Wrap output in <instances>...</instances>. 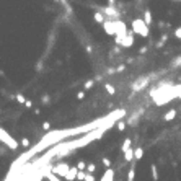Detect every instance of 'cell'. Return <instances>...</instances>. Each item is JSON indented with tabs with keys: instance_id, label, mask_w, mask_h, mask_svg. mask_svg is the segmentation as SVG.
Listing matches in <instances>:
<instances>
[{
	"instance_id": "cell-40",
	"label": "cell",
	"mask_w": 181,
	"mask_h": 181,
	"mask_svg": "<svg viewBox=\"0 0 181 181\" xmlns=\"http://www.w3.org/2000/svg\"><path fill=\"white\" fill-rule=\"evenodd\" d=\"M108 73H116V69H108Z\"/></svg>"
},
{
	"instance_id": "cell-28",
	"label": "cell",
	"mask_w": 181,
	"mask_h": 181,
	"mask_svg": "<svg viewBox=\"0 0 181 181\" xmlns=\"http://www.w3.org/2000/svg\"><path fill=\"white\" fill-rule=\"evenodd\" d=\"M175 36H176L179 41H181V26H178L176 30H175Z\"/></svg>"
},
{
	"instance_id": "cell-3",
	"label": "cell",
	"mask_w": 181,
	"mask_h": 181,
	"mask_svg": "<svg viewBox=\"0 0 181 181\" xmlns=\"http://www.w3.org/2000/svg\"><path fill=\"white\" fill-rule=\"evenodd\" d=\"M100 12H101V13H105L106 16H108V20H113V21H116V20L121 16V13L117 12V8L114 7V5H108V7H101V8H100Z\"/></svg>"
},
{
	"instance_id": "cell-12",
	"label": "cell",
	"mask_w": 181,
	"mask_h": 181,
	"mask_svg": "<svg viewBox=\"0 0 181 181\" xmlns=\"http://www.w3.org/2000/svg\"><path fill=\"white\" fill-rule=\"evenodd\" d=\"M140 114H142V111H137V113H134L132 117H129L127 119V124H131V126H134L135 121H137V117H140Z\"/></svg>"
},
{
	"instance_id": "cell-2",
	"label": "cell",
	"mask_w": 181,
	"mask_h": 181,
	"mask_svg": "<svg viewBox=\"0 0 181 181\" xmlns=\"http://www.w3.org/2000/svg\"><path fill=\"white\" fill-rule=\"evenodd\" d=\"M0 142H3L10 150H16V149L20 147V144L16 142V140L12 137V135H10L7 131H5V129H2V127H0Z\"/></svg>"
},
{
	"instance_id": "cell-15",
	"label": "cell",
	"mask_w": 181,
	"mask_h": 181,
	"mask_svg": "<svg viewBox=\"0 0 181 181\" xmlns=\"http://www.w3.org/2000/svg\"><path fill=\"white\" fill-rule=\"evenodd\" d=\"M134 157L137 158V160H140V158L144 157V149H142V147H137V149H134Z\"/></svg>"
},
{
	"instance_id": "cell-20",
	"label": "cell",
	"mask_w": 181,
	"mask_h": 181,
	"mask_svg": "<svg viewBox=\"0 0 181 181\" xmlns=\"http://www.w3.org/2000/svg\"><path fill=\"white\" fill-rule=\"evenodd\" d=\"M15 98H16V101H18L20 105H25V103H26V98H25V97H23V95H21V93H18V95H16Z\"/></svg>"
},
{
	"instance_id": "cell-11",
	"label": "cell",
	"mask_w": 181,
	"mask_h": 181,
	"mask_svg": "<svg viewBox=\"0 0 181 181\" xmlns=\"http://www.w3.org/2000/svg\"><path fill=\"white\" fill-rule=\"evenodd\" d=\"M132 158H135L134 157V149H129V150L124 152V160L126 162H132Z\"/></svg>"
},
{
	"instance_id": "cell-27",
	"label": "cell",
	"mask_w": 181,
	"mask_h": 181,
	"mask_svg": "<svg viewBox=\"0 0 181 181\" xmlns=\"http://www.w3.org/2000/svg\"><path fill=\"white\" fill-rule=\"evenodd\" d=\"M85 181H95L93 173H88V171H87V175H85Z\"/></svg>"
},
{
	"instance_id": "cell-21",
	"label": "cell",
	"mask_w": 181,
	"mask_h": 181,
	"mask_svg": "<svg viewBox=\"0 0 181 181\" xmlns=\"http://www.w3.org/2000/svg\"><path fill=\"white\" fill-rule=\"evenodd\" d=\"M77 168H78V170H82V171H87V163H85L83 160H80V162L77 163Z\"/></svg>"
},
{
	"instance_id": "cell-7",
	"label": "cell",
	"mask_w": 181,
	"mask_h": 181,
	"mask_svg": "<svg viewBox=\"0 0 181 181\" xmlns=\"http://www.w3.org/2000/svg\"><path fill=\"white\" fill-rule=\"evenodd\" d=\"M132 44H134V31L127 33V35L124 36V39H122V46L124 47H131Z\"/></svg>"
},
{
	"instance_id": "cell-8",
	"label": "cell",
	"mask_w": 181,
	"mask_h": 181,
	"mask_svg": "<svg viewBox=\"0 0 181 181\" xmlns=\"http://www.w3.org/2000/svg\"><path fill=\"white\" fill-rule=\"evenodd\" d=\"M77 175H78V168L77 167H70L69 173L65 175V179L67 181H73V179H77Z\"/></svg>"
},
{
	"instance_id": "cell-26",
	"label": "cell",
	"mask_w": 181,
	"mask_h": 181,
	"mask_svg": "<svg viewBox=\"0 0 181 181\" xmlns=\"http://www.w3.org/2000/svg\"><path fill=\"white\" fill-rule=\"evenodd\" d=\"M97 80H88V82H85V90H90V88H93V85Z\"/></svg>"
},
{
	"instance_id": "cell-35",
	"label": "cell",
	"mask_w": 181,
	"mask_h": 181,
	"mask_svg": "<svg viewBox=\"0 0 181 181\" xmlns=\"http://www.w3.org/2000/svg\"><path fill=\"white\" fill-rule=\"evenodd\" d=\"M25 106H26V108H31V106H33V101H30V100H26V103H25Z\"/></svg>"
},
{
	"instance_id": "cell-23",
	"label": "cell",
	"mask_w": 181,
	"mask_h": 181,
	"mask_svg": "<svg viewBox=\"0 0 181 181\" xmlns=\"http://www.w3.org/2000/svg\"><path fill=\"white\" fill-rule=\"evenodd\" d=\"M152 176H154V179H155V181L158 179V170H157V167H155V165H152Z\"/></svg>"
},
{
	"instance_id": "cell-1",
	"label": "cell",
	"mask_w": 181,
	"mask_h": 181,
	"mask_svg": "<svg viewBox=\"0 0 181 181\" xmlns=\"http://www.w3.org/2000/svg\"><path fill=\"white\" fill-rule=\"evenodd\" d=\"M132 31L135 33V35L142 36V38L149 36V26H147V23H145L142 18H135L132 21Z\"/></svg>"
},
{
	"instance_id": "cell-33",
	"label": "cell",
	"mask_w": 181,
	"mask_h": 181,
	"mask_svg": "<svg viewBox=\"0 0 181 181\" xmlns=\"http://www.w3.org/2000/svg\"><path fill=\"white\" fill-rule=\"evenodd\" d=\"M49 103V97H47V95H44V97H43V105H47Z\"/></svg>"
},
{
	"instance_id": "cell-16",
	"label": "cell",
	"mask_w": 181,
	"mask_h": 181,
	"mask_svg": "<svg viewBox=\"0 0 181 181\" xmlns=\"http://www.w3.org/2000/svg\"><path fill=\"white\" fill-rule=\"evenodd\" d=\"M131 144H132L131 139H126V140H124V144H122V152H126V150L131 149Z\"/></svg>"
},
{
	"instance_id": "cell-18",
	"label": "cell",
	"mask_w": 181,
	"mask_h": 181,
	"mask_svg": "<svg viewBox=\"0 0 181 181\" xmlns=\"http://www.w3.org/2000/svg\"><path fill=\"white\" fill-rule=\"evenodd\" d=\"M105 88H106V92H108L109 95H114V93H116V88L113 87V85H109V83H106V85H105Z\"/></svg>"
},
{
	"instance_id": "cell-38",
	"label": "cell",
	"mask_w": 181,
	"mask_h": 181,
	"mask_svg": "<svg viewBox=\"0 0 181 181\" xmlns=\"http://www.w3.org/2000/svg\"><path fill=\"white\" fill-rule=\"evenodd\" d=\"M140 54H145L147 52V46H144V47H140V51H139Z\"/></svg>"
},
{
	"instance_id": "cell-5",
	"label": "cell",
	"mask_w": 181,
	"mask_h": 181,
	"mask_svg": "<svg viewBox=\"0 0 181 181\" xmlns=\"http://www.w3.org/2000/svg\"><path fill=\"white\" fill-rule=\"evenodd\" d=\"M149 82H150V77L147 75V77H139L137 80H135L134 83H132V92H140V90H144L147 85H149Z\"/></svg>"
},
{
	"instance_id": "cell-6",
	"label": "cell",
	"mask_w": 181,
	"mask_h": 181,
	"mask_svg": "<svg viewBox=\"0 0 181 181\" xmlns=\"http://www.w3.org/2000/svg\"><path fill=\"white\" fill-rule=\"evenodd\" d=\"M103 28H105L106 35H109V36H116V25H114V21L106 20L105 23H103Z\"/></svg>"
},
{
	"instance_id": "cell-36",
	"label": "cell",
	"mask_w": 181,
	"mask_h": 181,
	"mask_svg": "<svg viewBox=\"0 0 181 181\" xmlns=\"http://www.w3.org/2000/svg\"><path fill=\"white\" fill-rule=\"evenodd\" d=\"M124 69H126V65H119V67H117V69H116V72H122Z\"/></svg>"
},
{
	"instance_id": "cell-22",
	"label": "cell",
	"mask_w": 181,
	"mask_h": 181,
	"mask_svg": "<svg viewBox=\"0 0 181 181\" xmlns=\"http://www.w3.org/2000/svg\"><path fill=\"white\" fill-rule=\"evenodd\" d=\"M85 175H87V171H82V170H78L77 179H78V181H85Z\"/></svg>"
},
{
	"instance_id": "cell-31",
	"label": "cell",
	"mask_w": 181,
	"mask_h": 181,
	"mask_svg": "<svg viewBox=\"0 0 181 181\" xmlns=\"http://www.w3.org/2000/svg\"><path fill=\"white\" fill-rule=\"evenodd\" d=\"M176 98H181V85L176 87Z\"/></svg>"
},
{
	"instance_id": "cell-9",
	"label": "cell",
	"mask_w": 181,
	"mask_h": 181,
	"mask_svg": "<svg viewBox=\"0 0 181 181\" xmlns=\"http://www.w3.org/2000/svg\"><path fill=\"white\" fill-rule=\"evenodd\" d=\"M100 181H114V170H113V168H108V170L105 171V175L101 176Z\"/></svg>"
},
{
	"instance_id": "cell-10",
	"label": "cell",
	"mask_w": 181,
	"mask_h": 181,
	"mask_svg": "<svg viewBox=\"0 0 181 181\" xmlns=\"http://www.w3.org/2000/svg\"><path fill=\"white\" fill-rule=\"evenodd\" d=\"M93 18H95V21H97V23H101V25H103L105 23V15L103 13H101L100 12V10H98V12H95V15H93Z\"/></svg>"
},
{
	"instance_id": "cell-29",
	"label": "cell",
	"mask_w": 181,
	"mask_h": 181,
	"mask_svg": "<svg viewBox=\"0 0 181 181\" xmlns=\"http://www.w3.org/2000/svg\"><path fill=\"white\" fill-rule=\"evenodd\" d=\"M173 65H175V67H181V56L173 60Z\"/></svg>"
},
{
	"instance_id": "cell-39",
	"label": "cell",
	"mask_w": 181,
	"mask_h": 181,
	"mask_svg": "<svg viewBox=\"0 0 181 181\" xmlns=\"http://www.w3.org/2000/svg\"><path fill=\"white\" fill-rule=\"evenodd\" d=\"M116 3V0H108V5H114Z\"/></svg>"
},
{
	"instance_id": "cell-24",
	"label": "cell",
	"mask_w": 181,
	"mask_h": 181,
	"mask_svg": "<svg viewBox=\"0 0 181 181\" xmlns=\"http://www.w3.org/2000/svg\"><path fill=\"white\" fill-rule=\"evenodd\" d=\"M87 171L88 173H95V171H97V167H95L93 163H88V165H87Z\"/></svg>"
},
{
	"instance_id": "cell-25",
	"label": "cell",
	"mask_w": 181,
	"mask_h": 181,
	"mask_svg": "<svg viewBox=\"0 0 181 181\" xmlns=\"http://www.w3.org/2000/svg\"><path fill=\"white\" fill-rule=\"evenodd\" d=\"M31 145V142H30V139H21V147H25V149H28V147Z\"/></svg>"
},
{
	"instance_id": "cell-32",
	"label": "cell",
	"mask_w": 181,
	"mask_h": 181,
	"mask_svg": "<svg viewBox=\"0 0 181 181\" xmlns=\"http://www.w3.org/2000/svg\"><path fill=\"white\" fill-rule=\"evenodd\" d=\"M43 129H44V131H49V129H51V124H49V122H44V124H43Z\"/></svg>"
},
{
	"instance_id": "cell-4",
	"label": "cell",
	"mask_w": 181,
	"mask_h": 181,
	"mask_svg": "<svg viewBox=\"0 0 181 181\" xmlns=\"http://www.w3.org/2000/svg\"><path fill=\"white\" fill-rule=\"evenodd\" d=\"M69 170H70V167L67 165V163H57V165H54L51 168V173H54L56 176H59V178H65Z\"/></svg>"
},
{
	"instance_id": "cell-19",
	"label": "cell",
	"mask_w": 181,
	"mask_h": 181,
	"mask_svg": "<svg viewBox=\"0 0 181 181\" xmlns=\"http://www.w3.org/2000/svg\"><path fill=\"white\" fill-rule=\"evenodd\" d=\"M134 176H135V170H134V167L129 170V173H127V181H134Z\"/></svg>"
},
{
	"instance_id": "cell-30",
	"label": "cell",
	"mask_w": 181,
	"mask_h": 181,
	"mask_svg": "<svg viewBox=\"0 0 181 181\" xmlns=\"http://www.w3.org/2000/svg\"><path fill=\"white\" fill-rule=\"evenodd\" d=\"M103 165H105V167H108V168L111 167V162H109V158H103Z\"/></svg>"
},
{
	"instance_id": "cell-13",
	"label": "cell",
	"mask_w": 181,
	"mask_h": 181,
	"mask_svg": "<svg viewBox=\"0 0 181 181\" xmlns=\"http://www.w3.org/2000/svg\"><path fill=\"white\" fill-rule=\"evenodd\" d=\"M144 21L147 23V26L152 25V13H150V10H145V12H144Z\"/></svg>"
},
{
	"instance_id": "cell-34",
	"label": "cell",
	"mask_w": 181,
	"mask_h": 181,
	"mask_svg": "<svg viewBox=\"0 0 181 181\" xmlns=\"http://www.w3.org/2000/svg\"><path fill=\"white\" fill-rule=\"evenodd\" d=\"M83 97H85V92H78L77 98H78V100H83Z\"/></svg>"
},
{
	"instance_id": "cell-41",
	"label": "cell",
	"mask_w": 181,
	"mask_h": 181,
	"mask_svg": "<svg viewBox=\"0 0 181 181\" xmlns=\"http://www.w3.org/2000/svg\"><path fill=\"white\" fill-rule=\"evenodd\" d=\"M173 2H181V0H173Z\"/></svg>"
},
{
	"instance_id": "cell-14",
	"label": "cell",
	"mask_w": 181,
	"mask_h": 181,
	"mask_svg": "<svg viewBox=\"0 0 181 181\" xmlns=\"http://www.w3.org/2000/svg\"><path fill=\"white\" fill-rule=\"evenodd\" d=\"M175 116H176V109H170L165 116H163V119L165 121H171V119H175Z\"/></svg>"
},
{
	"instance_id": "cell-17",
	"label": "cell",
	"mask_w": 181,
	"mask_h": 181,
	"mask_svg": "<svg viewBox=\"0 0 181 181\" xmlns=\"http://www.w3.org/2000/svg\"><path fill=\"white\" fill-rule=\"evenodd\" d=\"M116 127H117V131H126V122H124L122 119H119L117 124H116Z\"/></svg>"
},
{
	"instance_id": "cell-37",
	"label": "cell",
	"mask_w": 181,
	"mask_h": 181,
	"mask_svg": "<svg viewBox=\"0 0 181 181\" xmlns=\"http://www.w3.org/2000/svg\"><path fill=\"white\" fill-rule=\"evenodd\" d=\"M167 39H168V36H167V35H162V39H160L162 43H167Z\"/></svg>"
}]
</instances>
